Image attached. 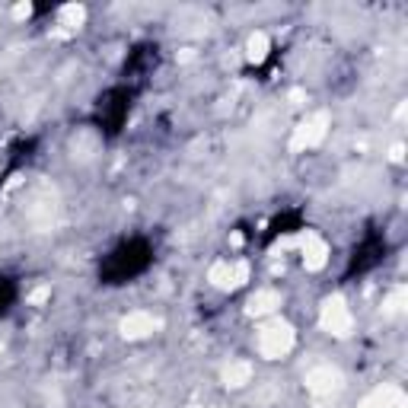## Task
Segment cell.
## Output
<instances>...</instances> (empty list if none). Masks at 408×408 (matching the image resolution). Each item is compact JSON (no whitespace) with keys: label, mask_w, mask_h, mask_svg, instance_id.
Masks as SVG:
<instances>
[{"label":"cell","mask_w":408,"mask_h":408,"mask_svg":"<svg viewBox=\"0 0 408 408\" xmlns=\"http://www.w3.org/2000/svg\"><path fill=\"white\" fill-rule=\"evenodd\" d=\"M258 354L268 360H277L294 348V329L287 322H268L265 329H258Z\"/></svg>","instance_id":"obj_1"},{"label":"cell","mask_w":408,"mask_h":408,"mask_svg":"<svg viewBox=\"0 0 408 408\" xmlns=\"http://www.w3.org/2000/svg\"><path fill=\"white\" fill-rule=\"evenodd\" d=\"M319 322H322L325 332H332V335H338V338H345V335H351L354 319H351V310L345 306V300H341V297H329L322 303Z\"/></svg>","instance_id":"obj_2"},{"label":"cell","mask_w":408,"mask_h":408,"mask_svg":"<svg viewBox=\"0 0 408 408\" xmlns=\"http://www.w3.org/2000/svg\"><path fill=\"white\" fill-rule=\"evenodd\" d=\"M325 131H329V115H325V112H316V115H310L303 125L297 128V134H294V150L316 147L319 140L325 138Z\"/></svg>","instance_id":"obj_3"},{"label":"cell","mask_w":408,"mask_h":408,"mask_svg":"<svg viewBox=\"0 0 408 408\" xmlns=\"http://www.w3.org/2000/svg\"><path fill=\"white\" fill-rule=\"evenodd\" d=\"M306 389H310L312 395H332L341 389V374L329 364L312 367L310 374H306Z\"/></svg>","instance_id":"obj_4"},{"label":"cell","mask_w":408,"mask_h":408,"mask_svg":"<svg viewBox=\"0 0 408 408\" xmlns=\"http://www.w3.org/2000/svg\"><path fill=\"white\" fill-rule=\"evenodd\" d=\"M157 329H159V319L153 316V312H144V310L125 316V322H121V335H125V338H131V341L147 338V335H153Z\"/></svg>","instance_id":"obj_5"},{"label":"cell","mask_w":408,"mask_h":408,"mask_svg":"<svg viewBox=\"0 0 408 408\" xmlns=\"http://www.w3.org/2000/svg\"><path fill=\"white\" fill-rule=\"evenodd\" d=\"M325 262H329V246H325V239H319L316 233H310L303 239V265H306V271L325 268Z\"/></svg>","instance_id":"obj_6"},{"label":"cell","mask_w":408,"mask_h":408,"mask_svg":"<svg viewBox=\"0 0 408 408\" xmlns=\"http://www.w3.org/2000/svg\"><path fill=\"white\" fill-rule=\"evenodd\" d=\"M223 383L233 386V389L252 383V364H249V360H230L227 370H223Z\"/></svg>","instance_id":"obj_7"},{"label":"cell","mask_w":408,"mask_h":408,"mask_svg":"<svg viewBox=\"0 0 408 408\" xmlns=\"http://www.w3.org/2000/svg\"><path fill=\"white\" fill-rule=\"evenodd\" d=\"M277 306H281V294H275V291H258L256 297L249 300L252 316H268V312H275Z\"/></svg>","instance_id":"obj_8"},{"label":"cell","mask_w":408,"mask_h":408,"mask_svg":"<svg viewBox=\"0 0 408 408\" xmlns=\"http://www.w3.org/2000/svg\"><path fill=\"white\" fill-rule=\"evenodd\" d=\"M265 55H268V35L265 32L249 35V42H246V58L258 64V61H265Z\"/></svg>","instance_id":"obj_9"},{"label":"cell","mask_w":408,"mask_h":408,"mask_svg":"<svg viewBox=\"0 0 408 408\" xmlns=\"http://www.w3.org/2000/svg\"><path fill=\"white\" fill-rule=\"evenodd\" d=\"M61 20L67 22V26H80V22H84V7H64Z\"/></svg>","instance_id":"obj_10"}]
</instances>
